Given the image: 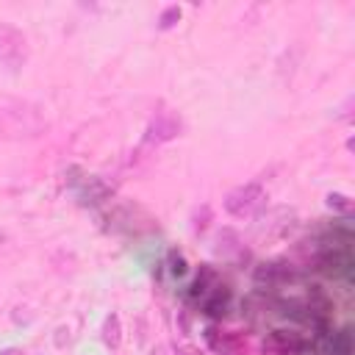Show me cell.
<instances>
[{
	"mask_svg": "<svg viewBox=\"0 0 355 355\" xmlns=\"http://www.w3.org/2000/svg\"><path fill=\"white\" fill-rule=\"evenodd\" d=\"M44 128L47 122L39 105L14 94H0V139L31 141V139H39Z\"/></svg>",
	"mask_w": 355,
	"mask_h": 355,
	"instance_id": "cell-1",
	"label": "cell"
},
{
	"mask_svg": "<svg viewBox=\"0 0 355 355\" xmlns=\"http://www.w3.org/2000/svg\"><path fill=\"white\" fill-rule=\"evenodd\" d=\"M297 225V211L288 208V205H272L261 214H255V222H252V239L261 241V244H272V241H280L286 239Z\"/></svg>",
	"mask_w": 355,
	"mask_h": 355,
	"instance_id": "cell-2",
	"label": "cell"
},
{
	"mask_svg": "<svg viewBox=\"0 0 355 355\" xmlns=\"http://www.w3.org/2000/svg\"><path fill=\"white\" fill-rule=\"evenodd\" d=\"M31 58V42L28 36L8 25V22H0V69L3 72H19Z\"/></svg>",
	"mask_w": 355,
	"mask_h": 355,
	"instance_id": "cell-3",
	"label": "cell"
},
{
	"mask_svg": "<svg viewBox=\"0 0 355 355\" xmlns=\"http://www.w3.org/2000/svg\"><path fill=\"white\" fill-rule=\"evenodd\" d=\"M266 202V191L258 180H250V183H241L236 189H230L225 194V211L230 216H239V219H247V216H255Z\"/></svg>",
	"mask_w": 355,
	"mask_h": 355,
	"instance_id": "cell-4",
	"label": "cell"
},
{
	"mask_svg": "<svg viewBox=\"0 0 355 355\" xmlns=\"http://www.w3.org/2000/svg\"><path fill=\"white\" fill-rule=\"evenodd\" d=\"M108 222H111L108 227L116 230V233H141V230H150L155 219H153L141 205H136V202H122V205H116V208L111 211Z\"/></svg>",
	"mask_w": 355,
	"mask_h": 355,
	"instance_id": "cell-5",
	"label": "cell"
},
{
	"mask_svg": "<svg viewBox=\"0 0 355 355\" xmlns=\"http://www.w3.org/2000/svg\"><path fill=\"white\" fill-rule=\"evenodd\" d=\"M183 133V119L172 111V108H158L150 122H147V133H144V141L147 144H166L172 139H178Z\"/></svg>",
	"mask_w": 355,
	"mask_h": 355,
	"instance_id": "cell-6",
	"label": "cell"
},
{
	"mask_svg": "<svg viewBox=\"0 0 355 355\" xmlns=\"http://www.w3.org/2000/svg\"><path fill=\"white\" fill-rule=\"evenodd\" d=\"M266 347H269L272 352H277V355H297V352H300L305 344H302V338H300V336H294V333L275 330V333L269 336Z\"/></svg>",
	"mask_w": 355,
	"mask_h": 355,
	"instance_id": "cell-7",
	"label": "cell"
},
{
	"mask_svg": "<svg viewBox=\"0 0 355 355\" xmlns=\"http://www.w3.org/2000/svg\"><path fill=\"white\" fill-rule=\"evenodd\" d=\"M108 197H111V186H108V183H103L100 178L83 180V186H80V200H83V202L97 205V202H105Z\"/></svg>",
	"mask_w": 355,
	"mask_h": 355,
	"instance_id": "cell-8",
	"label": "cell"
},
{
	"mask_svg": "<svg viewBox=\"0 0 355 355\" xmlns=\"http://www.w3.org/2000/svg\"><path fill=\"white\" fill-rule=\"evenodd\" d=\"M103 344L108 347V349H119V344H122V322H119V313H108L105 319H103Z\"/></svg>",
	"mask_w": 355,
	"mask_h": 355,
	"instance_id": "cell-9",
	"label": "cell"
},
{
	"mask_svg": "<svg viewBox=\"0 0 355 355\" xmlns=\"http://www.w3.org/2000/svg\"><path fill=\"white\" fill-rule=\"evenodd\" d=\"M216 255H222V258H230V255H239L241 252V239H239V233L236 230H230V227H225V230H219L216 233Z\"/></svg>",
	"mask_w": 355,
	"mask_h": 355,
	"instance_id": "cell-10",
	"label": "cell"
},
{
	"mask_svg": "<svg viewBox=\"0 0 355 355\" xmlns=\"http://www.w3.org/2000/svg\"><path fill=\"white\" fill-rule=\"evenodd\" d=\"M227 300H230V291L225 288V286H214V291H211V297L205 300V311L208 313H222V308L227 305Z\"/></svg>",
	"mask_w": 355,
	"mask_h": 355,
	"instance_id": "cell-11",
	"label": "cell"
},
{
	"mask_svg": "<svg viewBox=\"0 0 355 355\" xmlns=\"http://www.w3.org/2000/svg\"><path fill=\"white\" fill-rule=\"evenodd\" d=\"M330 352H333V355H352V336H349V330L333 333V341H330Z\"/></svg>",
	"mask_w": 355,
	"mask_h": 355,
	"instance_id": "cell-12",
	"label": "cell"
},
{
	"mask_svg": "<svg viewBox=\"0 0 355 355\" xmlns=\"http://www.w3.org/2000/svg\"><path fill=\"white\" fill-rule=\"evenodd\" d=\"M324 202H327L330 211H338V214H349L352 211V200L347 194H341V191H330L324 197Z\"/></svg>",
	"mask_w": 355,
	"mask_h": 355,
	"instance_id": "cell-13",
	"label": "cell"
},
{
	"mask_svg": "<svg viewBox=\"0 0 355 355\" xmlns=\"http://www.w3.org/2000/svg\"><path fill=\"white\" fill-rule=\"evenodd\" d=\"M180 6H166L164 11H161V17H158V28L161 31H169V28H175L178 22H180Z\"/></svg>",
	"mask_w": 355,
	"mask_h": 355,
	"instance_id": "cell-14",
	"label": "cell"
},
{
	"mask_svg": "<svg viewBox=\"0 0 355 355\" xmlns=\"http://www.w3.org/2000/svg\"><path fill=\"white\" fill-rule=\"evenodd\" d=\"M175 355H202V349H200V347H194V344H183V347H178V349H175Z\"/></svg>",
	"mask_w": 355,
	"mask_h": 355,
	"instance_id": "cell-15",
	"label": "cell"
},
{
	"mask_svg": "<svg viewBox=\"0 0 355 355\" xmlns=\"http://www.w3.org/2000/svg\"><path fill=\"white\" fill-rule=\"evenodd\" d=\"M0 355H25L19 347H6V349H0Z\"/></svg>",
	"mask_w": 355,
	"mask_h": 355,
	"instance_id": "cell-16",
	"label": "cell"
}]
</instances>
